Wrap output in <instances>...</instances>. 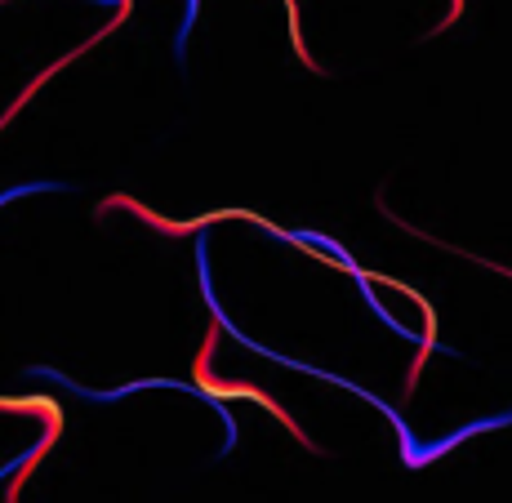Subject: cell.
I'll return each mask as SVG.
<instances>
[{
	"instance_id": "cell-1",
	"label": "cell",
	"mask_w": 512,
	"mask_h": 503,
	"mask_svg": "<svg viewBox=\"0 0 512 503\" xmlns=\"http://www.w3.org/2000/svg\"><path fill=\"white\" fill-rule=\"evenodd\" d=\"M499 423H512V410H508V414H499V419L472 423V428H464V437H468V432H481V428H499ZM455 441H459V437H450V441H437V446H428V450H423V463H428V455H437V450H450V446H455Z\"/></svg>"
}]
</instances>
